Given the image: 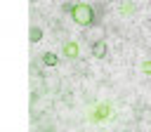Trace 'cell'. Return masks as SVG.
Segmentation results:
<instances>
[{"label":"cell","instance_id":"cell-1","mask_svg":"<svg viewBox=\"0 0 151 132\" xmlns=\"http://www.w3.org/2000/svg\"><path fill=\"white\" fill-rule=\"evenodd\" d=\"M71 16H73V21L78 26H90L94 21V9L90 5H85V2H78V5L71 7Z\"/></svg>","mask_w":151,"mask_h":132},{"label":"cell","instance_id":"cell-2","mask_svg":"<svg viewBox=\"0 0 151 132\" xmlns=\"http://www.w3.org/2000/svg\"><path fill=\"white\" fill-rule=\"evenodd\" d=\"M92 57H97V59L106 57V42H104V40H97V42H92Z\"/></svg>","mask_w":151,"mask_h":132},{"label":"cell","instance_id":"cell-3","mask_svg":"<svg viewBox=\"0 0 151 132\" xmlns=\"http://www.w3.org/2000/svg\"><path fill=\"white\" fill-rule=\"evenodd\" d=\"M42 64L45 66H57V54L54 52H45L42 54Z\"/></svg>","mask_w":151,"mask_h":132},{"label":"cell","instance_id":"cell-4","mask_svg":"<svg viewBox=\"0 0 151 132\" xmlns=\"http://www.w3.org/2000/svg\"><path fill=\"white\" fill-rule=\"evenodd\" d=\"M64 52H66V57L73 59V57H78V45H76V42H66V50H64Z\"/></svg>","mask_w":151,"mask_h":132},{"label":"cell","instance_id":"cell-5","mask_svg":"<svg viewBox=\"0 0 151 132\" xmlns=\"http://www.w3.org/2000/svg\"><path fill=\"white\" fill-rule=\"evenodd\" d=\"M28 38H31V42H35V40H40V38H42V31H40L38 26H31V33H28Z\"/></svg>","mask_w":151,"mask_h":132},{"label":"cell","instance_id":"cell-6","mask_svg":"<svg viewBox=\"0 0 151 132\" xmlns=\"http://www.w3.org/2000/svg\"><path fill=\"white\" fill-rule=\"evenodd\" d=\"M142 71H144V73H151V61H144V66H142Z\"/></svg>","mask_w":151,"mask_h":132}]
</instances>
